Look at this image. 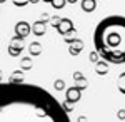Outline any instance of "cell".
<instances>
[{
  "instance_id": "cell-2",
  "label": "cell",
  "mask_w": 125,
  "mask_h": 122,
  "mask_svg": "<svg viewBox=\"0 0 125 122\" xmlns=\"http://www.w3.org/2000/svg\"><path fill=\"white\" fill-rule=\"evenodd\" d=\"M94 45L98 55L110 64H125V17L108 15L97 24Z\"/></svg>"
},
{
  "instance_id": "cell-1",
  "label": "cell",
  "mask_w": 125,
  "mask_h": 122,
  "mask_svg": "<svg viewBox=\"0 0 125 122\" xmlns=\"http://www.w3.org/2000/svg\"><path fill=\"white\" fill-rule=\"evenodd\" d=\"M0 122H70V117L40 85L0 82Z\"/></svg>"
},
{
  "instance_id": "cell-3",
  "label": "cell",
  "mask_w": 125,
  "mask_h": 122,
  "mask_svg": "<svg viewBox=\"0 0 125 122\" xmlns=\"http://www.w3.org/2000/svg\"><path fill=\"white\" fill-rule=\"evenodd\" d=\"M118 90H120L122 94H125V72L118 77Z\"/></svg>"
}]
</instances>
